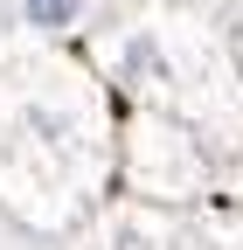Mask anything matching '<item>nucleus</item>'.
Masks as SVG:
<instances>
[{"mask_svg":"<svg viewBox=\"0 0 243 250\" xmlns=\"http://www.w3.org/2000/svg\"><path fill=\"white\" fill-rule=\"evenodd\" d=\"M0 250H21V229L7 223V215H0Z\"/></svg>","mask_w":243,"mask_h":250,"instance_id":"423d86ee","label":"nucleus"},{"mask_svg":"<svg viewBox=\"0 0 243 250\" xmlns=\"http://www.w3.org/2000/svg\"><path fill=\"white\" fill-rule=\"evenodd\" d=\"M118 167H125V188L139 202H202L216 188V153H208L181 118L160 111H132L125 132H118Z\"/></svg>","mask_w":243,"mask_h":250,"instance_id":"7ed1b4c3","label":"nucleus"},{"mask_svg":"<svg viewBox=\"0 0 243 250\" xmlns=\"http://www.w3.org/2000/svg\"><path fill=\"white\" fill-rule=\"evenodd\" d=\"M111 118L77 49L0 35V215L21 236H63L104 195Z\"/></svg>","mask_w":243,"mask_h":250,"instance_id":"f257e3e1","label":"nucleus"},{"mask_svg":"<svg viewBox=\"0 0 243 250\" xmlns=\"http://www.w3.org/2000/svg\"><path fill=\"white\" fill-rule=\"evenodd\" d=\"M83 62L132 111L181 118L216 160L243 153V70L229 14H208L195 0H118L83 42Z\"/></svg>","mask_w":243,"mask_h":250,"instance_id":"f03ea898","label":"nucleus"},{"mask_svg":"<svg viewBox=\"0 0 243 250\" xmlns=\"http://www.w3.org/2000/svg\"><path fill=\"white\" fill-rule=\"evenodd\" d=\"M229 42H236V70H243V0L229 7Z\"/></svg>","mask_w":243,"mask_h":250,"instance_id":"39448f33","label":"nucleus"},{"mask_svg":"<svg viewBox=\"0 0 243 250\" xmlns=\"http://www.w3.org/2000/svg\"><path fill=\"white\" fill-rule=\"evenodd\" d=\"M118 0H0V35H28V42H56L77 49L104 28Z\"/></svg>","mask_w":243,"mask_h":250,"instance_id":"20e7f679","label":"nucleus"}]
</instances>
